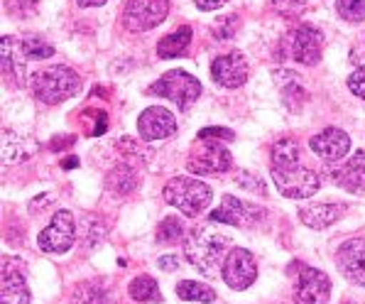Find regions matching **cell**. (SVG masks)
<instances>
[{
	"instance_id": "1",
	"label": "cell",
	"mask_w": 365,
	"mask_h": 304,
	"mask_svg": "<svg viewBox=\"0 0 365 304\" xmlns=\"http://www.w3.org/2000/svg\"><path fill=\"white\" fill-rule=\"evenodd\" d=\"M226 253V238L211 226H196L184 238V255L196 270L213 275Z\"/></svg>"
},
{
	"instance_id": "2",
	"label": "cell",
	"mask_w": 365,
	"mask_h": 304,
	"mask_svg": "<svg viewBox=\"0 0 365 304\" xmlns=\"http://www.w3.org/2000/svg\"><path fill=\"white\" fill-rule=\"evenodd\" d=\"M78 86H81V78L71 66H64V64H54V66H47L42 71H35L32 76V91H35L37 101L47 106H57L61 101L71 98Z\"/></svg>"
},
{
	"instance_id": "3",
	"label": "cell",
	"mask_w": 365,
	"mask_h": 304,
	"mask_svg": "<svg viewBox=\"0 0 365 304\" xmlns=\"http://www.w3.org/2000/svg\"><path fill=\"white\" fill-rule=\"evenodd\" d=\"M213 191L209 184L194 177H172L165 187V201L174 209H179L184 216H199L209 209Z\"/></svg>"
},
{
	"instance_id": "4",
	"label": "cell",
	"mask_w": 365,
	"mask_h": 304,
	"mask_svg": "<svg viewBox=\"0 0 365 304\" xmlns=\"http://www.w3.org/2000/svg\"><path fill=\"white\" fill-rule=\"evenodd\" d=\"M148 93L172 101L179 111H189L201 96V81L189 74V71L172 69L162 78H157L153 86L148 88Z\"/></svg>"
},
{
	"instance_id": "5",
	"label": "cell",
	"mask_w": 365,
	"mask_h": 304,
	"mask_svg": "<svg viewBox=\"0 0 365 304\" xmlns=\"http://www.w3.org/2000/svg\"><path fill=\"white\" fill-rule=\"evenodd\" d=\"M272 179L277 184L279 194L287 199H309L319 191V179L317 172H312L309 167L297 165H274L272 167Z\"/></svg>"
},
{
	"instance_id": "6",
	"label": "cell",
	"mask_w": 365,
	"mask_h": 304,
	"mask_svg": "<svg viewBox=\"0 0 365 304\" xmlns=\"http://www.w3.org/2000/svg\"><path fill=\"white\" fill-rule=\"evenodd\" d=\"M199 148L192 150L187 160V170L199 174V177H211V174H223L231 170L233 157L221 140H199Z\"/></svg>"
},
{
	"instance_id": "7",
	"label": "cell",
	"mask_w": 365,
	"mask_h": 304,
	"mask_svg": "<svg viewBox=\"0 0 365 304\" xmlns=\"http://www.w3.org/2000/svg\"><path fill=\"white\" fill-rule=\"evenodd\" d=\"M170 15V0H128L123 25L130 32H145L162 25Z\"/></svg>"
},
{
	"instance_id": "8",
	"label": "cell",
	"mask_w": 365,
	"mask_h": 304,
	"mask_svg": "<svg viewBox=\"0 0 365 304\" xmlns=\"http://www.w3.org/2000/svg\"><path fill=\"white\" fill-rule=\"evenodd\" d=\"M221 275H223V283L231 287V290H248L257 278V263L252 258V253L245 250V248L228 250V255L223 258Z\"/></svg>"
},
{
	"instance_id": "9",
	"label": "cell",
	"mask_w": 365,
	"mask_h": 304,
	"mask_svg": "<svg viewBox=\"0 0 365 304\" xmlns=\"http://www.w3.org/2000/svg\"><path fill=\"white\" fill-rule=\"evenodd\" d=\"M76 240V228H74V216L71 211H57L49 221V226L39 233L37 243L44 253H52V255H59V253H66Z\"/></svg>"
},
{
	"instance_id": "10",
	"label": "cell",
	"mask_w": 365,
	"mask_h": 304,
	"mask_svg": "<svg viewBox=\"0 0 365 304\" xmlns=\"http://www.w3.org/2000/svg\"><path fill=\"white\" fill-rule=\"evenodd\" d=\"M331 297V280L327 273L317 268L302 265L299 278L294 285V302L297 304H327Z\"/></svg>"
},
{
	"instance_id": "11",
	"label": "cell",
	"mask_w": 365,
	"mask_h": 304,
	"mask_svg": "<svg viewBox=\"0 0 365 304\" xmlns=\"http://www.w3.org/2000/svg\"><path fill=\"white\" fill-rule=\"evenodd\" d=\"M262 216H265V209L248 204V201H240L235 196H223L221 206L216 211H211V221L226 223V226H235V228L255 226L257 221H262Z\"/></svg>"
},
{
	"instance_id": "12",
	"label": "cell",
	"mask_w": 365,
	"mask_h": 304,
	"mask_svg": "<svg viewBox=\"0 0 365 304\" xmlns=\"http://www.w3.org/2000/svg\"><path fill=\"white\" fill-rule=\"evenodd\" d=\"M248 61L240 52H228L221 54L211 61V76L218 86L223 88H240L245 81H248Z\"/></svg>"
},
{
	"instance_id": "13",
	"label": "cell",
	"mask_w": 365,
	"mask_h": 304,
	"mask_svg": "<svg viewBox=\"0 0 365 304\" xmlns=\"http://www.w3.org/2000/svg\"><path fill=\"white\" fill-rule=\"evenodd\" d=\"M138 133L143 140L155 143V140L172 138L177 133V121L167 108L162 106H153V108H145L143 116L138 118Z\"/></svg>"
},
{
	"instance_id": "14",
	"label": "cell",
	"mask_w": 365,
	"mask_h": 304,
	"mask_svg": "<svg viewBox=\"0 0 365 304\" xmlns=\"http://www.w3.org/2000/svg\"><path fill=\"white\" fill-rule=\"evenodd\" d=\"M336 265L353 285L365 287V238H351L336 253Z\"/></svg>"
},
{
	"instance_id": "15",
	"label": "cell",
	"mask_w": 365,
	"mask_h": 304,
	"mask_svg": "<svg viewBox=\"0 0 365 304\" xmlns=\"http://www.w3.org/2000/svg\"><path fill=\"white\" fill-rule=\"evenodd\" d=\"M322 44H324L322 30H317L314 25L304 22V25H299L292 32V57L299 61V64L314 66L322 59Z\"/></svg>"
},
{
	"instance_id": "16",
	"label": "cell",
	"mask_w": 365,
	"mask_h": 304,
	"mask_svg": "<svg viewBox=\"0 0 365 304\" xmlns=\"http://www.w3.org/2000/svg\"><path fill=\"white\" fill-rule=\"evenodd\" d=\"M309 148L317 157H322L324 162H339L344 160L351 150V138L348 133H344L341 128H327V131L317 133L312 140H309Z\"/></svg>"
},
{
	"instance_id": "17",
	"label": "cell",
	"mask_w": 365,
	"mask_h": 304,
	"mask_svg": "<svg viewBox=\"0 0 365 304\" xmlns=\"http://www.w3.org/2000/svg\"><path fill=\"white\" fill-rule=\"evenodd\" d=\"M331 172V182L336 187L351 191V194H363L365 191V152L358 150L344 162V165L334 167Z\"/></svg>"
},
{
	"instance_id": "18",
	"label": "cell",
	"mask_w": 365,
	"mask_h": 304,
	"mask_svg": "<svg viewBox=\"0 0 365 304\" xmlns=\"http://www.w3.org/2000/svg\"><path fill=\"white\" fill-rule=\"evenodd\" d=\"M32 295H30V287H27L25 278L15 263L5 260L3 258V292H0V304H30Z\"/></svg>"
},
{
	"instance_id": "19",
	"label": "cell",
	"mask_w": 365,
	"mask_h": 304,
	"mask_svg": "<svg viewBox=\"0 0 365 304\" xmlns=\"http://www.w3.org/2000/svg\"><path fill=\"white\" fill-rule=\"evenodd\" d=\"M341 206L339 204H314V206H304L299 209V218L302 223L314 230L329 228L331 223H336L341 218Z\"/></svg>"
},
{
	"instance_id": "20",
	"label": "cell",
	"mask_w": 365,
	"mask_h": 304,
	"mask_svg": "<svg viewBox=\"0 0 365 304\" xmlns=\"http://www.w3.org/2000/svg\"><path fill=\"white\" fill-rule=\"evenodd\" d=\"M106 184H108V189L113 191L115 196H128L140 187V177H138V172H135V167L123 162V165H118L108 172Z\"/></svg>"
},
{
	"instance_id": "21",
	"label": "cell",
	"mask_w": 365,
	"mask_h": 304,
	"mask_svg": "<svg viewBox=\"0 0 365 304\" xmlns=\"http://www.w3.org/2000/svg\"><path fill=\"white\" fill-rule=\"evenodd\" d=\"M189 42H192V27L182 25L174 32H170V35H165L160 39V44H157V54H160L162 59L182 57V54L187 52Z\"/></svg>"
},
{
	"instance_id": "22",
	"label": "cell",
	"mask_w": 365,
	"mask_h": 304,
	"mask_svg": "<svg viewBox=\"0 0 365 304\" xmlns=\"http://www.w3.org/2000/svg\"><path fill=\"white\" fill-rule=\"evenodd\" d=\"M35 145L25 135L15 131H3V162H20L32 155Z\"/></svg>"
},
{
	"instance_id": "23",
	"label": "cell",
	"mask_w": 365,
	"mask_h": 304,
	"mask_svg": "<svg viewBox=\"0 0 365 304\" xmlns=\"http://www.w3.org/2000/svg\"><path fill=\"white\" fill-rule=\"evenodd\" d=\"M128 295L133 297L135 302L140 304H150V302H162V292L157 283L150 275H140V278H135L130 285H128Z\"/></svg>"
},
{
	"instance_id": "24",
	"label": "cell",
	"mask_w": 365,
	"mask_h": 304,
	"mask_svg": "<svg viewBox=\"0 0 365 304\" xmlns=\"http://www.w3.org/2000/svg\"><path fill=\"white\" fill-rule=\"evenodd\" d=\"M177 297L187 302H213L216 300V292L209 285L196 283V280H182L177 285Z\"/></svg>"
},
{
	"instance_id": "25",
	"label": "cell",
	"mask_w": 365,
	"mask_h": 304,
	"mask_svg": "<svg viewBox=\"0 0 365 304\" xmlns=\"http://www.w3.org/2000/svg\"><path fill=\"white\" fill-rule=\"evenodd\" d=\"M54 54V47L44 42L39 35H25L20 39V57L22 59H47Z\"/></svg>"
},
{
	"instance_id": "26",
	"label": "cell",
	"mask_w": 365,
	"mask_h": 304,
	"mask_svg": "<svg viewBox=\"0 0 365 304\" xmlns=\"http://www.w3.org/2000/svg\"><path fill=\"white\" fill-rule=\"evenodd\" d=\"M189 230L184 228V221L179 216H167L162 218V223L157 226V240L160 243H179L182 238H187Z\"/></svg>"
},
{
	"instance_id": "27",
	"label": "cell",
	"mask_w": 365,
	"mask_h": 304,
	"mask_svg": "<svg viewBox=\"0 0 365 304\" xmlns=\"http://www.w3.org/2000/svg\"><path fill=\"white\" fill-rule=\"evenodd\" d=\"M299 145L294 140L284 138L272 145V167L274 165H297L299 162Z\"/></svg>"
},
{
	"instance_id": "28",
	"label": "cell",
	"mask_w": 365,
	"mask_h": 304,
	"mask_svg": "<svg viewBox=\"0 0 365 304\" xmlns=\"http://www.w3.org/2000/svg\"><path fill=\"white\" fill-rule=\"evenodd\" d=\"M71 304H108V295L98 285H81L71 297Z\"/></svg>"
},
{
	"instance_id": "29",
	"label": "cell",
	"mask_w": 365,
	"mask_h": 304,
	"mask_svg": "<svg viewBox=\"0 0 365 304\" xmlns=\"http://www.w3.org/2000/svg\"><path fill=\"white\" fill-rule=\"evenodd\" d=\"M339 15L346 22H358L365 20V0H339Z\"/></svg>"
},
{
	"instance_id": "30",
	"label": "cell",
	"mask_w": 365,
	"mask_h": 304,
	"mask_svg": "<svg viewBox=\"0 0 365 304\" xmlns=\"http://www.w3.org/2000/svg\"><path fill=\"white\" fill-rule=\"evenodd\" d=\"M5 8L15 18H30L37 8V0H5Z\"/></svg>"
},
{
	"instance_id": "31",
	"label": "cell",
	"mask_w": 365,
	"mask_h": 304,
	"mask_svg": "<svg viewBox=\"0 0 365 304\" xmlns=\"http://www.w3.org/2000/svg\"><path fill=\"white\" fill-rule=\"evenodd\" d=\"M235 30H238V18H235V15H226V18L218 20L216 25H213V37L231 39L235 35Z\"/></svg>"
},
{
	"instance_id": "32",
	"label": "cell",
	"mask_w": 365,
	"mask_h": 304,
	"mask_svg": "<svg viewBox=\"0 0 365 304\" xmlns=\"http://www.w3.org/2000/svg\"><path fill=\"white\" fill-rule=\"evenodd\" d=\"M269 5L282 15H297L307 8V0H269Z\"/></svg>"
},
{
	"instance_id": "33",
	"label": "cell",
	"mask_w": 365,
	"mask_h": 304,
	"mask_svg": "<svg viewBox=\"0 0 365 304\" xmlns=\"http://www.w3.org/2000/svg\"><path fill=\"white\" fill-rule=\"evenodd\" d=\"M348 88H351L358 98H365V66H358V69L348 76Z\"/></svg>"
},
{
	"instance_id": "34",
	"label": "cell",
	"mask_w": 365,
	"mask_h": 304,
	"mask_svg": "<svg viewBox=\"0 0 365 304\" xmlns=\"http://www.w3.org/2000/svg\"><path fill=\"white\" fill-rule=\"evenodd\" d=\"M235 135L228 128H204L199 133V140H233Z\"/></svg>"
},
{
	"instance_id": "35",
	"label": "cell",
	"mask_w": 365,
	"mask_h": 304,
	"mask_svg": "<svg viewBox=\"0 0 365 304\" xmlns=\"http://www.w3.org/2000/svg\"><path fill=\"white\" fill-rule=\"evenodd\" d=\"M196 8L199 10H206V13H211V10H218L221 5H226L228 0H194Z\"/></svg>"
},
{
	"instance_id": "36",
	"label": "cell",
	"mask_w": 365,
	"mask_h": 304,
	"mask_svg": "<svg viewBox=\"0 0 365 304\" xmlns=\"http://www.w3.org/2000/svg\"><path fill=\"white\" fill-rule=\"evenodd\" d=\"M157 265H160L162 270H177L179 268V258L177 255H165V258H160V260H157Z\"/></svg>"
},
{
	"instance_id": "37",
	"label": "cell",
	"mask_w": 365,
	"mask_h": 304,
	"mask_svg": "<svg viewBox=\"0 0 365 304\" xmlns=\"http://www.w3.org/2000/svg\"><path fill=\"white\" fill-rule=\"evenodd\" d=\"M49 201H52V196H37V199H35V201H32V204H30V211H32V213H37V209H39V206H47Z\"/></svg>"
},
{
	"instance_id": "38",
	"label": "cell",
	"mask_w": 365,
	"mask_h": 304,
	"mask_svg": "<svg viewBox=\"0 0 365 304\" xmlns=\"http://www.w3.org/2000/svg\"><path fill=\"white\" fill-rule=\"evenodd\" d=\"M81 8H101L103 3H108V0H76Z\"/></svg>"
}]
</instances>
